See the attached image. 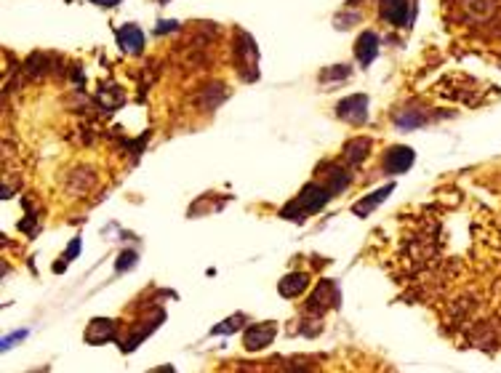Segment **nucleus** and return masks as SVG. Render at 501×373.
Returning a JSON list of instances; mask_svg holds the SVG:
<instances>
[{
	"mask_svg": "<svg viewBox=\"0 0 501 373\" xmlns=\"http://www.w3.org/2000/svg\"><path fill=\"white\" fill-rule=\"evenodd\" d=\"M173 30H179V21H163V24H157V27H155L157 35L173 33Z\"/></svg>",
	"mask_w": 501,
	"mask_h": 373,
	"instance_id": "16",
	"label": "nucleus"
},
{
	"mask_svg": "<svg viewBox=\"0 0 501 373\" xmlns=\"http://www.w3.org/2000/svg\"><path fill=\"white\" fill-rule=\"evenodd\" d=\"M349 75V67H336V69H323L320 72V80H339V78H346Z\"/></svg>",
	"mask_w": 501,
	"mask_h": 373,
	"instance_id": "15",
	"label": "nucleus"
},
{
	"mask_svg": "<svg viewBox=\"0 0 501 373\" xmlns=\"http://www.w3.org/2000/svg\"><path fill=\"white\" fill-rule=\"evenodd\" d=\"M137 261H139V254H137V251H123V254H121V259H118V261H115V270H118V272L131 270V267H134V264H137Z\"/></svg>",
	"mask_w": 501,
	"mask_h": 373,
	"instance_id": "14",
	"label": "nucleus"
},
{
	"mask_svg": "<svg viewBox=\"0 0 501 373\" xmlns=\"http://www.w3.org/2000/svg\"><path fill=\"white\" fill-rule=\"evenodd\" d=\"M115 35H118V46H121L125 53L137 56V53L144 51V33L139 30L137 24H123Z\"/></svg>",
	"mask_w": 501,
	"mask_h": 373,
	"instance_id": "6",
	"label": "nucleus"
},
{
	"mask_svg": "<svg viewBox=\"0 0 501 373\" xmlns=\"http://www.w3.org/2000/svg\"><path fill=\"white\" fill-rule=\"evenodd\" d=\"M243 322H245V318H243V315H235V318H229V320L219 322V325H213V328H211V333H213V336H222V333H225V336H229V333H235V331L240 328Z\"/></svg>",
	"mask_w": 501,
	"mask_h": 373,
	"instance_id": "12",
	"label": "nucleus"
},
{
	"mask_svg": "<svg viewBox=\"0 0 501 373\" xmlns=\"http://www.w3.org/2000/svg\"><path fill=\"white\" fill-rule=\"evenodd\" d=\"M307 286H310V275L294 272V275H285V277L277 283V293L285 296V299H291V296H299Z\"/></svg>",
	"mask_w": 501,
	"mask_h": 373,
	"instance_id": "9",
	"label": "nucleus"
},
{
	"mask_svg": "<svg viewBox=\"0 0 501 373\" xmlns=\"http://www.w3.org/2000/svg\"><path fill=\"white\" fill-rule=\"evenodd\" d=\"M336 115L352 125H360L368 118V96L365 94H355V96H346L336 107Z\"/></svg>",
	"mask_w": 501,
	"mask_h": 373,
	"instance_id": "3",
	"label": "nucleus"
},
{
	"mask_svg": "<svg viewBox=\"0 0 501 373\" xmlns=\"http://www.w3.org/2000/svg\"><path fill=\"white\" fill-rule=\"evenodd\" d=\"M355 56H358V62L368 67V64H373V59L379 56V35L373 33V30H368L358 37V43H355Z\"/></svg>",
	"mask_w": 501,
	"mask_h": 373,
	"instance_id": "7",
	"label": "nucleus"
},
{
	"mask_svg": "<svg viewBox=\"0 0 501 373\" xmlns=\"http://www.w3.org/2000/svg\"><path fill=\"white\" fill-rule=\"evenodd\" d=\"M427 123V118L424 115H416L414 110L408 112V115H398V125L403 128V131H411V128H416V125H424Z\"/></svg>",
	"mask_w": 501,
	"mask_h": 373,
	"instance_id": "13",
	"label": "nucleus"
},
{
	"mask_svg": "<svg viewBox=\"0 0 501 373\" xmlns=\"http://www.w3.org/2000/svg\"><path fill=\"white\" fill-rule=\"evenodd\" d=\"M379 11H381V19L387 21V24H408V17H411V6H408V0H379Z\"/></svg>",
	"mask_w": 501,
	"mask_h": 373,
	"instance_id": "5",
	"label": "nucleus"
},
{
	"mask_svg": "<svg viewBox=\"0 0 501 373\" xmlns=\"http://www.w3.org/2000/svg\"><path fill=\"white\" fill-rule=\"evenodd\" d=\"M94 6H104V8H109V6H118L121 0H91Z\"/></svg>",
	"mask_w": 501,
	"mask_h": 373,
	"instance_id": "18",
	"label": "nucleus"
},
{
	"mask_svg": "<svg viewBox=\"0 0 501 373\" xmlns=\"http://www.w3.org/2000/svg\"><path fill=\"white\" fill-rule=\"evenodd\" d=\"M371 139L368 136H358V139H352V141H346L344 147V160L349 166H360L365 157H368V150H371Z\"/></svg>",
	"mask_w": 501,
	"mask_h": 373,
	"instance_id": "10",
	"label": "nucleus"
},
{
	"mask_svg": "<svg viewBox=\"0 0 501 373\" xmlns=\"http://www.w3.org/2000/svg\"><path fill=\"white\" fill-rule=\"evenodd\" d=\"M331 198H333L331 186H323V184H317V182H312V184H307L301 192H299V198H296V200H291L288 205H283V208H280V216H283V219L301 221L307 214L320 211L323 205L328 203Z\"/></svg>",
	"mask_w": 501,
	"mask_h": 373,
	"instance_id": "1",
	"label": "nucleus"
},
{
	"mask_svg": "<svg viewBox=\"0 0 501 373\" xmlns=\"http://www.w3.org/2000/svg\"><path fill=\"white\" fill-rule=\"evenodd\" d=\"M275 333H277V322H256V325H248L245 331H243V347L248 349V352H259L264 347H270L272 341H275Z\"/></svg>",
	"mask_w": 501,
	"mask_h": 373,
	"instance_id": "2",
	"label": "nucleus"
},
{
	"mask_svg": "<svg viewBox=\"0 0 501 373\" xmlns=\"http://www.w3.org/2000/svg\"><path fill=\"white\" fill-rule=\"evenodd\" d=\"M416 153L411 147H389L384 153V160H381V168L384 173H405V171L414 166Z\"/></svg>",
	"mask_w": 501,
	"mask_h": 373,
	"instance_id": "4",
	"label": "nucleus"
},
{
	"mask_svg": "<svg viewBox=\"0 0 501 373\" xmlns=\"http://www.w3.org/2000/svg\"><path fill=\"white\" fill-rule=\"evenodd\" d=\"M115 339V322L112 320H94L88 325L86 331V341L88 344H104V341Z\"/></svg>",
	"mask_w": 501,
	"mask_h": 373,
	"instance_id": "11",
	"label": "nucleus"
},
{
	"mask_svg": "<svg viewBox=\"0 0 501 373\" xmlns=\"http://www.w3.org/2000/svg\"><path fill=\"white\" fill-rule=\"evenodd\" d=\"M78 254H80V240H72V243H69V248H67V254H64V259L72 261Z\"/></svg>",
	"mask_w": 501,
	"mask_h": 373,
	"instance_id": "17",
	"label": "nucleus"
},
{
	"mask_svg": "<svg viewBox=\"0 0 501 373\" xmlns=\"http://www.w3.org/2000/svg\"><path fill=\"white\" fill-rule=\"evenodd\" d=\"M392 189H395V184H384L381 189H376L373 195H365L363 200H358V203L352 205V214H355V216H360V219H365L368 214H373V208H379V205L389 198V192H392Z\"/></svg>",
	"mask_w": 501,
	"mask_h": 373,
	"instance_id": "8",
	"label": "nucleus"
}]
</instances>
